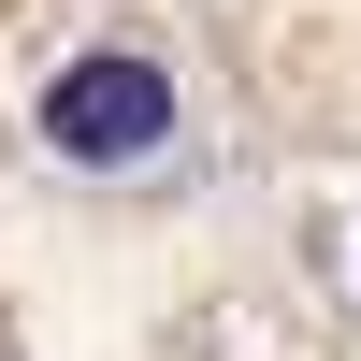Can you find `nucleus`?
Instances as JSON below:
<instances>
[{
    "mask_svg": "<svg viewBox=\"0 0 361 361\" xmlns=\"http://www.w3.org/2000/svg\"><path fill=\"white\" fill-rule=\"evenodd\" d=\"M173 130H188V87H173L145 44H87V58H58L44 102H29V145H44L58 173H159Z\"/></svg>",
    "mask_w": 361,
    "mask_h": 361,
    "instance_id": "1",
    "label": "nucleus"
}]
</instances>
